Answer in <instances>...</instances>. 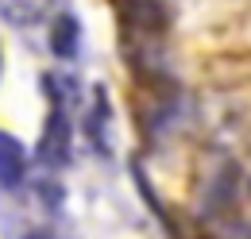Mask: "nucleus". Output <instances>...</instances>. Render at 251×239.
Masks as SVG:
<instances>
[{
  "label": "nucleus",
  "instance_id": "f257e3e1",
  "mask_svg": "<svg viewBox=\"0 0 251 239\" xmlns=\"http://www.w3.org/2000/svg\"><path fill=\"white\" fill-rule=\"evenodd\" d=\"M70 147H74V123L66 116L62 104L50 108V116L43 123V139H39V162L47 170H62L70 162Z\"/></svg>",
  "mask_w": 251,
  "mask_h": 239
},
{
  "label": "nucleus",
  "instance_id": "f03ea898",
  "mask_svg": "<svg viewBox=\"0 0 251 239\" xmlns=\"http://www.w3.org/2000/svg\"><path fill=\"white\" fill-rule=\"evenodd\" d=\"M120 8H124V20L139 35H158L170 20L166 0H120Z\"/></svg>",
  "mask_w": 251,
  "mask_h": 239
},
{
  "label": "nucleus",
  "instance_id": "7ed1b4c3",
  "mask_svg": "<svg viewBox=\"0 0 251 239\" xmlns=\"http://www.w3.org/2000/svg\"><path fill=\"white\" fill-rule=\"evenodd\" d=\"M24 178H27V150L16 135L0 131V185L16 189V185H24Z\"/></svg>",
  "mask_w": 251,
  "mask_h": 239
},
{
  "label": "nucleus",
  "instance_id": "20e7f679",
  "mask_svg": "<svg viewBox=\"0 0 251 239\" xmlns=\"http://www.w3.org/2000/svg\"><path fill=\"white\" fill-rule=\"evenodd\" d=\"M50 50L66 62L77 58V50H81V24H77L74 12H58L50 20Z\"/></svg>",
  "mask_w": 251,
  "mask_h": 239
},
{
  "label": "nucleus",
  "instance_id": "39448f33",
  "mask_svg": "<svg viewBox=\"0 0 251 239\" xmlns=\"http://www.w3.org/2000/svg\"><path fill=\"white\" fill-rule=\"evenodd\" d=\"M108 116H112L108 93L97 85L93 89V108H89V116H85V135H89V143H93L100 154H108V147H104V123H108Z\"/></svg>",
  "mask_w": 251,
  "mask_h": 239
},
{
  "label": "nucleus",
  "instance_id": "423d86ee",
  "mask_svg": "<svg viewBox=\"0 0 251 239\" xmlns=\"http://www.w3.org/2000/svg\"><path fill=\"white\" fill-rule=\"evenodd\" d=\"M54 4L58 0H4V20L8 24H20V27H31L39 20H47V12Z\"/></svg>",
  "mask_w": 251,
  "mask_h": 239
},
{
  "label": "nucleus",
  "instance_id": "0eeeda50",
  "mask_svg": "<svg viewBox=\"0 0 251 239\" xmlns=\"http://www.w3.org/2000/svg\"><path fill=\"white\" fill-rule=\"evenodd\" d=\"M39 197H43V205H50V209L62 205V189H58L54 181H43V185H39Z\"/></svg>",
  "mask_w": 251,
  "mask_h": 239
},
{
  "label": "nucleus",
  "instance_id": "6e6552de",
  "mask_svg": "<svg viewBox=\"0 0 251 239\" xmlns=\"http://www.w3.org/2000/svg\"><path fill=\"white\" fill-rule=\"evenodd\" d=\"M24 239H50V232H27Z\"/></svg>",
  "mask_w": 251,
  "mask_h": 239
}]
</instances>
